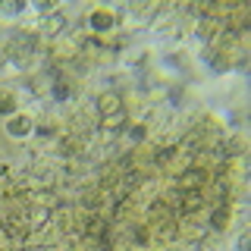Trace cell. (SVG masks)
I'll use <instances>...</instances> for the list:
<instances>
[{"label":"cell","instance_id":"obj_1","mask_svg":"<svg viewBox=\"0 0 251 251\" xmlns=\"http://www.w3.org/2000/svg\"><path fill=\"white\" fill-rule=\"evenodd\" d=\"M28 129H31V123L25 120V116H19V120L10 123V135H28Z\"/></svg>","mask_w":251,"mask_h":251},{"label":"cell","instance_id":"obj_2","mask_svg":"<svg viewBox=\"0 0 251 251\" xmlns=\"http://www.w3.org/2000/svg\"><path fill=\"white\" fill-rule=\"evenodd\" d=\"M91 25H94V28H107V25H110V16H107V13H94V16H91Z\"/></svg>","mask_w":251,"mask_h":251}]
</instances>
